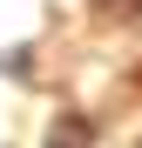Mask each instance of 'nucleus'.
I'll return each mask as SVG.
<instances>
[{
  "mask_svg": "<svg viewBox=\"0 0 142 148\" xmlns=\"http://www.w3.org/2000/svg\"><path fill=\"white\" fill-rule=\"evenodd\" d=\"M88 141H95V128H88L81 114H61L54 128H47V148H88Z\"/></svg>",
  "mask_w": 142,
  "mask_h": 148,
  "instance_id": "f257e3e1",
  "label": "nucleus"
},
{
  "mask_svg": "<svg viewBox=\"0 0 142 148\" xmlns=\"http://www.w3.org/2000/svg\"><path fill=\"white\" fill-rule=\"evenodd\" d=\"M108 14H142V0H102Z\"/></svg>",
  "mask_w": 142,
  "mask_h": 148,
  "instance_id": "f03ea898",
  "label": "nucleus"
}]
</instances>
